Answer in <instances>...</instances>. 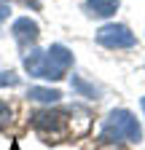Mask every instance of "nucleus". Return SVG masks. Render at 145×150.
I'll use <instances>...</instances> for the list:
<instances>
[{"label":"nucleus","instance_id":"f257e3e1","mask_svg":"<svg viewBox=\"0 0 145 150\" xmlns=\"http://www.w3.org/2000/svg\"><path fill=\"white\" fill-rule=\"evenodd\" d=\"M72 67V51L65 48L62 43H54L48 51L32 48L24 56V70L35 78H46V81H59L65 78V72Z\"/></svg>","mask_w":145,"mask_h":150},{"label":"nucleus","instance_id":"20e7f679","mask_svg":"<svg viewBox=\"0 0 145 150\" xmlns=\"http://www.w3.org/2000/svg\"><path fill=\"white\" fill-rule=\"evenodd\" d=\"M32 126L38 129V131H59L65 126V112H57V110H38V112H32Z\"/></svg>","mask_w":145,"mask_h":150},{"label":"nucleus","instance_id":"f8f14e48","mask_svg":"<svg viewBox=\"0 0 145 150\" xmlns=\"http://www.w3.org/2000/svg\"><path fill=\"white\" fill-rule=\"evenodd\" d=\"M19 3H24V6H30V8H35V11L41 8V0H19Z\"/></svg>","mask_w":145,"mask_h":150},{"label":"nucleus","instance_id":"7ed1b4c3","mask_svg":"<svg viewBox=\"0 0 145 150\" xmlns=\"http://www.w3.org/2000/svg\"><path fill=\"white\" fill-rule=\"evenodd\" d=\"M97 43L105 48H132L137 43L134 32H129V27L124 24H105L97 32Z\"/></svg>","mask_w":145,"mask_h":150},{"label":"nucleus","instance_id":"6e6552de","mask_svg":"<svg viewBox=\"0 0 145 150\" xmlns=\"http://www.w3.org/2000/svg\"><path fill=\"white\" fill-rule=\"evenodd\" d=\"M70 83H72V88H75L78 94H83V97H92V99L100 97V88L92 86V83H86L83 78H78V75H72V81H70Z\"/></svg>","mask_w":145,"mask_h":150},{"label":"nucleus","instance_id":"423d86ee","mask_svg":"<svg viewBox=\"0 0 145 150\" xmlns=\"http://www.w3.org/2000/svg\"><path fill=\"white\" fill-rule=\"evenodd\" d=\"M118 3L121 0H86L83 3V11L89 16H97V19H107L118 11Z\"/></svg>","mask_w":145,"mask_h":150},{"label":"nucleus","instance_id":"ddd939ff","mask_svg":"<svg viewBox=\"0 0 145 150\" xmlns=\"http://www.w3.org/2000/svg\"><path fill=\"white\" fill-rule=\"evenodd\" d=\"M140 105H142V112H145V97H142V99H140Z\"/></svg>","mask_w":145,"mask_h":150},{"label":"nucleus","instance_id":"0eeeda50","mask_svg":"<svg viewBox=\"0 0 145 150\" xmlns=\"http://www.w3.org/2000/svg\"><path fill=\"white\" fill-rule=\"evenodd\" d=\"M27 97L32 99V102H59V97L62 94L57 91V88H41V86H32L30 91H27Z\"/></svg>","mask_w":145,"mask_h":150},{"label":"nucleus","instance_id":"9b49d317","mask_svg":"<svg viewBox=\"0 0 145 150\" xmlns=\"http://www.w3.org/2000/svg\"><path fill=\"white\" fill-rule=\"evenodd\" d=\"M8 13H11V8H8V3H6V0H0V24H3V22H6V19H8Z\"/></svg>","mask_w":145,"mask_h":150},{"label":"nucleus","instance_id":"f03ea898","mask_svg":"<svg viewBox=\"0 0 145 150\" xmlns=\"http://www.w3.org/2000/svg\"><path fill=\"white\" fill-rule=\"evenodd\" d=\"M100 139L102 142H140L142 129L129 110H113L100 131Z\"/></svg>","mask_w":145,"mask_h":150},{"label":"nucleus","instance_id":"1a4fd4ad","mask_svg":"<svg viewBox=\"0 0 145 150\" xmlns=\"http://www.w3.org/2000/svg\"><path fill=\"white\" fill-rule=\"evenodd\" d=\"M8 121H11V107L6 102H0V129L8 126Z\"/></svg>","mask_w":145,"mask_h":150},{"label":"nucleus","instance_id":"39448f33","mask_svg":"<svg viewBox=\"0 0 145 150\" xmlns=\"http://www.w3.org/2000/svg\"><path fill=\"white\" fill-rule=\"evenodd\" d=\"M11 32H14L16 40H19V46H32L35 40H38V24H35L30 16L16 19L14 27H11Z\"/></svg>","mask_w":145,"mask_h":150},{"label":"nucleus","instance_id":"9d476101","mask_svg":"<svg viewBox=\"0 0 145 150\" xmlns=\"http://www.w3.org/2000/svg\"><path fill=\"white\" fill-rule=\"evenodd\" d=\"M19 78H16L14 72H0V86H16Z\"/></svg>","mask_w":145,"mask_h":150}]
</instances>
